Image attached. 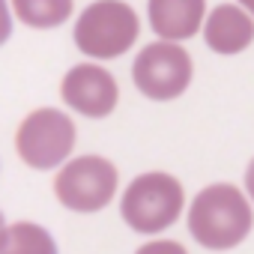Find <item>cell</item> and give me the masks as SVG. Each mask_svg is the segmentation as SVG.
<instances>
[{
    "label": "cell",
    "mask_w": 254,
    "mask_h": 254,
    "mask_svg": "<svg viewBox=\"0 0 254 254\" xmlns=\"http://www.w3.org/2000/svg\"><path fill=\"white\" fill-rule=\"evenodd\" d=\"M186 221L197 245L230 251L248 239L254 227V203L233 183H212L194 194Z\"/></svg>",
    "instance_id": "obj_1"
},
{
    "label": "cell",
    "mask_w": 254,
    "mask_h": 254,
    "mask_svg": "<svg viewBox=\"0 0 254 254\" xmlns=\"http://www.w3.org/2000/svg\"><path fill=\"white\" fill-rule=\"evenodd\" d=\"M183 206H186L183 183L165 171H150L126 186L120 200V215L135 233L156 236L180 221Z\"/></svg>",
    "instance_id": "obj_2"
},
{
    "label": "cell",
    "mask_w": 254,
    "mask_h": 254,
    "mask_svg": "<svg viewBox=\"0 0 254 254\" xmlns=\"http://www.w3.org/2000/svg\"><path fill=\"white\" fill-rule=\"evenodd\" d=\"M141 33L138 12L123 0H96L75 24V45L87 57L114 60L135 45Z\"/></svg>",
    "instance_id": "obj_3"
},
{
    "label": "cell",
    "mask_w": 254,
    "mask_h": 254,
    "mask_svg": "<svg viewBox=\"0 0 254 254\" xmlns=\"http://www.w3.org/2000/svg\"><path fill=\"white\" fill-rule=\"evenodd\" d=\"M15 150L33 171L60 168L75 150V123L57 108L30 111L15 132Z\"/></svg>",
    "instance_id": "obj_4"
},
{
    "label": "cell",
    "mask_w": 254,
    "mask_h": 254,
    "mask_svg": "<svg viewBox=\"0 0 254 254\" xmlns=\"http://www.w3.org/2000/svg\"><path fill=\"white\" fill-rule=\"evenodd\" d=\"M120 186V174L114 168V162L102 159V156H78L72 162H66L60 168V174L54 177V194L57 200L81 215L99 212L105 209Z\"/></svg>",
    "instance_id": "obj_5"
},
{
    "label": "cell",
    "mask_w": 254,
    "mask_h": 254,
    "mask_svg": "<svg viewBox=\"0 0 254 254\" xmlns=\"http://www.w3.org/2000/svg\"><path fill=\"white\" fill-rule=\"evenodd\" d=\"M191 75H194V63H191L189 51L180 48L177 42H165V39L141 48V54L135 57V66H132L135 87L153 102H171V99L183 96L191 84Z\"/></svg>",
    "instance_id": "obj_6"
},
{
    "label": "cell",
    "mask_w": 254,
    "mask_h": 254,
    "mask_svg": "<svg viewBox=\"0 0 254 254\" xmlns=\"http://www.w3.org/2000/svg\"><path fill=\"white\" fill-rule=\"evenodd\" d=\"M60 96L75 114L90 117V120H102L117 108L120 87L108 69H102L96 63H78L63 75Z\"/></svg>",
    "instance_id": "obj_7"
},
{
    "label": "cell",
    "mask_w": 254,
    "mask_h": 254,
    "mask_svg": "<svg viewBox=\"0 0 254 254\" xmlns=\"http://www.w3.org/2000/svg\"><path fill=\"white\" fill-rule=\"evenodd\" d=\"M203 39L215 54H239L254 42V18L239 3H221L206 15Z\"/></svg>",
    "instance_id": "obj_8"
},
{
    "label": "cell",
    "mask_w": 254,
    "mask_h": 254,
    "mask_svg": "<svg viewBox=\"0 0 254 254\" xmlns=\"http://www.w3.org/2000/svg\"><path fill=\"white\" fill-rule=\"evenodd\" d=\"M150 27L165 42L191 39L206 21V0H150Z\"/></svg>",
    "instance_id": "obj_9"
},
{
    "label": "cell",
    "mask_w": 254,
    "mask_h": 254,
    "mask_svg": "<svg viewBox=\"0 0 254 254\" xmlns=\"http://www.w3.org/2000/svg\"><path fill=\"white\" fill-rule=\"evenodd\" d=\"M0 254H60L57 239L36 221H15L0 239Z\"/></svg>",
    "instance_id": "obj_10"
},
{
    "label": "cell",
    "mask_w": 254,
    "mask_h": 254,
    "mask_svg": "<svg viewBox=\"0 0 254 254\" xmlns=\"http://www.w3.org/2000/svg\"><path fill=\"white\" fill-rule=\"evenodd\" d=\"M15 15L36 30H51L69 21L72 15V0H12Z\"/></svg>",
    "instance_id": "obj_11"
},
{
    "label": "cell",
    "mask_w": 254,
    "mask_h": 254,
    "mask_svg": "<svg viewBox=\"0 0 254 254\" xmlns=\"http://www.w3.org/2000/svg\"><path fill=\"white\" fill-rule=\"evenodd\" d=\"M135 254H189V251H186V245L177 242V239H150V242H144Z\"/></svg>",
    "instance_id": "obj_12"
},
{
    "label": "cell",
    "mask_w": 254,
    "mask_h": 254,
    "mask_svg": "<svg viewBox=\"0 0 254 254\" xmlns=\"http://www.w3.org/2000/svg\"><path fill=\"white\" fill-rule=\"evenodd\" d=\"M12 36V18H9V6L6 0H0V45Z\"/></svg>",
    "instance_id": "obj_13"
},
{
    "label": "cell",
    "mask_w": 254,
    "mask_h": 254,
    "mask_svg": "<svg viewBox=\"0 0 254 254\" xmlns=\"http://www.w3.org/2000/svg\"><path fill=\"white\" fill-rule=\"evenodd\" d=\"M245 194H248L251 203H254V159H251V165H248V171H245Z\"/></svg>",
    "instance_id": "obj_14"
},
{
    "label": "cell",
    "mask_w": 254,
    "mask_h": 254,
    "mask_svg": "<svg viewBox=\"0 0 254 254\" xmlns=\"http://www.w3.org/2000/svg\"><path fill=\"white\" fill-rule=\"evenodd\" d=\"M236 3H239V6L251 15V18H254V0H236Z\"/></svg>",
    "instance_id": "obj_15"
},
{
    "label": "cell",
    "mask_w": 254,
    "mask_h": 254,
    "mask_svg": "<svg viewBox=\"0 0 254 254\" xmlns=\"http://www.w3.org/2000/svg\"><path fill=\"white\" fill-rule=\"evenodd\" d=\"M6 227H9V224H6V218H3V212H0V239H3V233H6Z\"/></svg>",
    "instance_id": "obj_16"
}]
</instances>
